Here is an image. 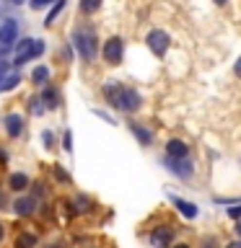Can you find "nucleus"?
Instances as JSON below:
<instances>
[{
  "label": "nucleus",
  "mask_w": 241,
  "mask_h": 248,
  "mask_svg": "<svg viewBox=\"0 0 241 248\" xmlns=\"http://www.w3.org/2000/svg\"><path fill=\"white\" fill-rule=\"evenodd\" d=\"M104 96L109 101V106L117 108V111H124V114H132L143 106V96L135 88H127V85H120V83H106Z\"/></svg>",
  "instance_id": "1"
},
{
  "label": "nucleus",
  "mask_w": 241,
  "mask_h": 248,
  "mask_svg": "<svg viewBox=\"0 0 241 248\" xmlns=\"http://www.w3.org/2000/svg\"><path fill=\"white\" fill-rule=\"evenodd\" d=\"M73 46H75V52L81 54V57L86 62H93L96 60V31H93L91 26H81V29H75L73 31Z\"/></svg>",
  "instance_id": "2"
},
{
  "label": "nucleus",
  "mask_w": 241,
  "mask_h": 248,
  "mask_svg": "<svg viewBox=\"0 0 241 248\" xmlns=\"http://www.w3.org/2000/svg\"><path fill=\"white\" fill-rule=\"evenodd\" d=\"M47 44L42 42V39H21V42L13 44V65H26V62H31L34 57H39V54H44Z\"/></svg>",
  "instance_id": "3"
},
{
  "label": "nucleus",
  "mask_w": 241,
  "mask_h": 248,
  "mask_svg": "<svg viewBox=\"0 0 241 248\" xmlns=\"http://www.w3.org/2000/svg\"><path fill=\"white\" fill-rule=\"evenodd\" d=\"M16 39H18V21L16 18H3V23H0V54L13 49Z\"/></svg>",
  "instance_id": "4"
},
{
  "label": "nucleus",
  "mask_w": 241,
  "mask_h": 248,
  "mask_svg": "<svg viewBox=\"0 0 241 248\" xmlns=\"http://www.w3.org/2000/svg\"><path fill=\"white\" fill-rule=\"evenodd\" d=\"M163 166H166L169 173H174L176 178H182V181H187V178L194 176V163L189 158H166Z\"/></svg>",
  "instance_id": "5"
},
{
  "label": "nucleus",
  "mask_w": 241,
  "mask_h": 248,
  "mask_svg": "<svg viewBox=\"0 0 241 248\" xmlns=\"http://www.w3.org/2000/svg\"><path fill=\"white\" fill-rule=\"evenodd\" d=\"M148 243H151V248H171L174 246V228H169V225L153 228L148 235Z\"/></svg>",
  "instance_id": "6"
},
{
  "label": "nucleus",
  "mask_w": 241,
  "mask_h": 248,
  "mask_svg": "<svg viewBox=\"0 0 241 248\" xmlns=\"http://www.w3.org/2000/svg\"><path fill=\"white\" fill-rule=\"evenodd\" d=\"M122 54H124L122 36H112V39L104 44V60H106V65H120V62H122Z\"/></svg>",
  "instance_id": "7"
},
{
  "label": "nucleus",
  "mask_w": 241,
  "mask_h": 248,
  "mask_svg": "<svg viewBox=\"0 0 241 248\" xmlns=\"http://www.w3.org/2000/svg\"><path fill=\"white\" fill-rule=\"evenodd\" d=\"M169 34L166 31H161V29H153L151 34H148V46H151V52L153 54H158V57H163V54L169 52Z\"/></svg>",
  "instance_id": "8"
},
{
  "label": "nucleus",
  "mask_w": 241,
  "mask_h": 248,
  "mask_svg": "<svg viewBox=\"0 0 241 248\" xmlns=\"http://www.w3.org/2000/svg\"><path fill=\"white\" fill-rule=\"evenodd\" d=\"M169 199H171V204L176 207V212L182 217H187V220H197L200 217V207L194 204V202H187L182 197H176V194H169Z\"/></svg>",
  "instance_id": "9"
},
{
  "label": "nucleus",
  "mask_w": 241,
  "mask_h": 248,
  "mask_svg": "<svg viewBox=\"0 0 241 248\" xmlns=\"http://www.w3.org/2000/svg\"><path fill=\"white\" fill-rule=\"evenodd\" d=\"M13 212L18 217H31L36 212V199L34 197H18L13 202Z\"/></svg>",
  "instance_id": "10"
},
{
  "label": "nucleus",
  "mask_w": 241,
  "mask_h": 248,
  "mask_svg": "<svg viewBox=\"0 0 241 248\" xmlns=\"http://www.w3.org/2000/svg\"><path fill=\"white\" fill-rule=\"evenodd\" d=\"M166 158H189V145L184 140H169L166 145Z\"/></svg>",
  "instance_id": "11"
},
{
  "label": "nucleus",
  "mask_w": 241,
  "mask_h": 248,
  "mask_svg": "<svg viewBox=\"0 0 241 248\" xmlns=\"http://www.w3.org/2000/svg\"><path fill=\"white\" fill-rule=\"evenodd\" d=\"M5 132L11 137H18L23 132V116L21 114H8L5 116Z\"/></svg>",
  "instance_id": "12"
},
{
  "label": "nucleus",
  "mask_w": 241,
  "mask_h": 248,
  "mask_svg": "<svg viewBox=\"0 0 241 248\" xmlns=\"http://www.w3.org/2000/svg\"><path fill=\"white\" fill-rule=\"evenodd\" d=\"M130 129H132V135H135L138 140H140V145H153V132L151 129H145L143 124H138V122H132L130 124Z\"/></svg>",
  "instance_id": "13"
},
{
  "label": "nucleus",
  "mask_w": 241,
  "mask_h": 248,
  "mask_svg": "<svg viewBox=\"0 0 241 248\" xmlns=\"http://www.w3.org/2000/svg\"><path fill=\"white\" fill-rule=\"evenodd\" d=\"M8 186H11L13 191H23L31 186V178L26 173H11V178H8Z\"/></svg>",
  "instance_id": "14"
},
{
  "label": "nucleus",
  "mask_w": 241,
  "mask_h": 248,
  "mask_svg": "<svg viewBox=\"0 0 241 248\" xmlns=\"http://www.w3.org/2000/svg\"><path fill=\"white\" fill-rule=\"evenodd\" d=\"M57 101H60V96H57V91H54V88H44V93H42V98H39V104H44L42 108H44V111H47V108H57V106H60Z\"/></svg>",
  "instance_id": "15"
},
{
  "label": "nucleus",
  "mask_w": 241,
  "mask_h": 248,
  "mask_svg": "<svg viewBox=\"0 0 241 248\" xmlns=\"http://www.w3.org/2000/svg\"><path fill=\"white\" fill-rule=\"evenodd\" d=\"M39 238L34 235V232H18L16 235V248H36Z\"/></svg>",
  "instance_id": "16"
},
{
  "label": "nucleus",
  "mask_w": 241,
  "mask_h": 248,
  "mask_svg": "<svg viewBox=\"0 0 241 248\" xmlns=\"http://www.w3.org/2000/svg\"><path fill=\"white\" fill-rule=\"evenodd\" d=\"M31 80H34V85H44L47 80H50V67H47V65L34 67V73H31Z\"/></svg>",
  "instance_id": "17"
},
{
  "label": "nucleus",
  "mask_w": 241,
  "mask_h": 248,
  "mask_svg": "<svg viewBox=\"0 0 241 248\" xmlns=\"http://www.w3.org/2000/svg\"><path fill=\"white\" fill-rule=\"evenodd\" d=\"M18 83H21V75H18V73H5L3 80H0V91H11V88H16Z\"/></svg>",
  "instance_id": "18"
},
{
  "label": "nucleus",
  "mask_w": 241,
  "mask_h": 248,
  "mask_svg": "<svg viewBox=\"0 0 241 248\" xmlns=\"http://www.w3.org/2000/svg\"><path fill=\"white\" fill-rule=\"evenodd\" d=\"M99 8H101V0H81V13H86V16L96 13Z\"/></svg>",
  "instance_id": "19"
},
{
  "label": "nucleus",
  "mask_w": 241,
  "mask_h": 248,
  "mask_svg": "<svg viewBox=\"0 0 241 248\" xmlns=\"http://www.w3.org/2000/svg\"><path fill=\"white\" fill-rule=\"evenodd\" d=\"M62 8H65V0H57V3H54V8H52V11H50V16H47L44 26H52V23H54V16H57V13L62 11Z\"/></svg>",
  "instance_id": "20"
},
{
  "label": "nucleus",
  "mask_w": 241,
  "mask_h": 248,
  "mask_svg": "<svg viewBox=\"0 0 241 248\" xmlns=\"http://www.w3.org/2000/svg\"><path fill=\"white\" fill-rule=\"evenodd\" d=\"M200 248H221V243H218L215 235H205L200 240Z\"/></svg>",
  "instance_id": "21"
},
{
  "label": "nucleus",
  "mask_w": 241,
  "mask_h": 248,
  "mask_svg": "<svg viewBox=\"0 0 241 248\" xmlns=\"http://www.w3.org/2000/svg\"><path fill=\"white\" fill-rule=\"evenodd\" d=\"M62 147H65L68 153H73V135H70V129L62 135Z\"/></svg>",
  "instance_id": "22"
},
{
  "label": "nucleus",
  "mask_w": 241,
  "mask_h": 248,
  "mask_svg": "<svg viewBox=\"0 0 241 248\" xmlns=\"http://www.w3.org/2000/svg\"><path fill=\"white\" fill-rule=\"evenodd\" d=\"M52 173L57 176V178H60L62 184H70V176H68V173H65V170H62L60 166H54V168H52Z\"/></svg>",
  "instance_id": "23"
},
{
  "label": "nucleus",
  "mask_w": 241,
  "mask_h": 248,
  "mask_svg": "<svg viewBox=\"0 0 241 248\" xmlns=\"http://www.w3.org/2000/svg\"><path fill=\"white\" fill-rule=\"evenodd\" d=\"M239 212H241V207H239V204H231V209H228V217H231V220H239Z\"/></svg>",
  "instance_id": "24"
},
{
  "label": "nucleus",
  "mask_w": 241,
  "mask_h": 248,
  "mask_svg": "<svg viewBox=\"0 0 241 248\" xmlns=\"http://www.w3.org/2000/svg\"><path fill=\"white\" fill-rule=\"evenodd\" d=\"M42 140H44V147H52V132H50V129L42 135Z\"/></svg>",
  "instance_id": "25"
},
{
  "label": "nucleus",
  "mask_w": 241,
  "mask_h": 248,
  "mask_svg": "<svg viewBox=\"0 0 241 248\" xmlns=\"http://www.w3.org/2000/svg\"><path fill=\"white\" fill-rule=\"evenodd\" d=\"M31 3V8H44L47 3H52V0H29Z\"/></svg>",
  "instance_id": "26"
},
{
  "label": "nucleus",
  "mask_w": 241,
  "mask_h": 248,
  "mask_svg": "<svg viewBox=\"0 0 241 248\" xmlns=\"http://www.w3.org/2000/svg\"><path fill=\"white\" fill-rule=\"evenodd\" d=\"M8 73V62L5 60H0V80H3V75Z\"/></svg>",
  "instance_id": "27"
},
{
  "label": "nucleus",
  "mask_w": 241,
  "mask_h": 248,
  "mask_svg": "<svg viewBox=\"0 0 241 248\" xmlns=\"http://www.w3.org/2000/svg\"><path fill=\"white\" fill-rule=\"evenodd\" d=\"M3 238H5V225L0 222V243H3Z\"/></svg>",
  "instance_id": "28"
},
{
  "label": "nucleus",
  "mask_w": 241,
  "mask_h": 248,
  "mask_svg": "<svg viewBox=\"0 0 241 248\" xmlns=\"http://www.w3.org/2000/svg\"><path fill=\"white\" fill-rule=\"evenodd\" d=\"M225 248H241V243H239V240H231V243L225 246Z\"/></svg>",
  "instance_id": "29"
},
{
  "label": "nucleus",
  "mask_w": 241,
  "mask_h": 248,
  "mask_svg": "<svg viewBox=\"0 0 241 248\" xmlns=\"http://www.w3.org/2000/svg\"><path fill=\"white\" fill-rule=\"evenodd\" d=\"M171 248H192V246H189V243H174Z\"/></svg>",
  "instance_id": "30"
},
{
  "label": "nucleus",
  "mask_w": 241,
  "mask_h": 248,
  "mask_svg": "<svg viewBox=\"0 0 241 248\" xmlns=\"http://www.w3.org/2000/svg\"><path fill=\"white\" fill-rule=\"evenodd\" d=\"M215 3H218V5H225V3H228V0H215Z\"/></svg>",
  "instance_id": "31"
},
{
  "label": "nucleus",
  "mask_w": 241,
  "mask_h": 248,
  "mask_svg": "<svg viewBox=\"0 0 241 248\" xmlns=\"http://www.w3.org/2000/svg\"><path fill=\"white\" fill-rule=\"evenodd\" d=\"M13 3H16V5H21V3H23V0H13Z\"/></svg>",
  "instance_id": "32"
}]
</instances>
